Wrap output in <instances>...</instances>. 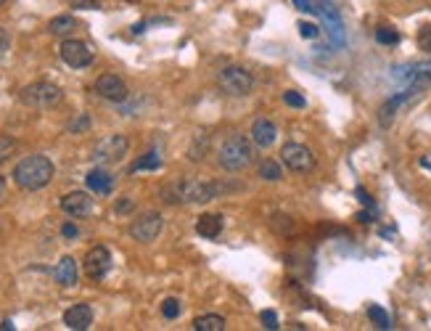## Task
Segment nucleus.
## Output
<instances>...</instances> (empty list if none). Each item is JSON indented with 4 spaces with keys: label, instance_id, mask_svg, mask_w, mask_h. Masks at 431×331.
<instances>
[{
    "label": "nucleus",
    "instance_id": "obj_1",
    "mask_svg": "<svg viewBox=\"0 0 431 331\" xmlns=\"http://www.w3.org/2000/svg\"><path fill=\"white\" fill-rule=\"evenodd\" d=\"M238 191V186H227L220 180H199V177H177L162 188V199L167 204H204L212 199Z\"/></svg>",
    "mask_w": 431,
    "mask_h": 331
},
{
    "label": "nucleus",
    "instance_id": "obj_2",
    "mask_svg": "<svg viewBox=\"0 0 431 331\" xmlns=\"http://www.w3.org/2000/svg\"><path fill=\"white\" fill-rule=\"evenodd\" d=\"M56 167L54 162L43 154L24 156L19 165L13 167V183L24 191H40L54 180Z\"/></svg>",
    "mask_w": 431,
    "mask_h": 331
},
{
    "label": "nucleus",
    "instance_id": "obj_3",
    "mask_svg": "<svg viewBox=\"0 0 431 331\" xmlns=\"http://www.w3.org/2000/svg\"><path fill=\"white\" fill-rule=\"evenodd\" d=\"M217 162L227 173L246 170L254 162V144H251V138L238 135V132L227 135L225 141H223V146H220V151H217Z\"/></svg>",
    "mask_w": 431,
    "mask_h": 331
},
{
    "label": "nucleus",
    "instance_id": "obj_4",
    "mask_svg": "<svg viewBox=\"0 0 431 331\" xmlns=\"http://www.w3.org/2000/svg\"><path fill=\"white\" fill-rule=\"evenodd\" d=\"M217 88H220V93L230 96V99H244L254 88V77L244 66H225L217 75Z\"/></svg>",
    "mask_w": 431,
    "mask_h": 331
},
{
    "label": "nucleus",
    "instance_id": "obj_5",
    "mask_svg": "<svg viewBox=\"0 0 431 331\" xmlns=\"http://www.w3.org/2000/svg\"><path fill=\"white\" fill-rule=\"evenodd\" d=\"M19 99L30 109H51L61 101V88L54 82H32V85L22 88Z\"/></svg>",
    "mask_w": 431,
    "mask_h": 331
},
{
    "label": "nucleus",
    "instance_id": "obj_6",
    "mask_svg": "<svg viewBox=\"0 0 431 331\" xmlns=\"http://www.w3.org/2000/svg\"><path fill=\"white\" fill-rule=\"evenodd\" d=\"M280 162L289 167V173H313L315 170V154L304 144H286L280 149Z\"/></svg>",
    "mask_w": 431,
    "mask_h": 331
},
{
    "label": "nucleus",
    "instance_id": "obj_7",
    "mask_svg": "<svg viewBox=\"0 0 431 331\" xmlns=\"http://www.w3.org/2000/svg\"><path fill=\"white\" fill-rule=\"evenodd\" d=\"M164 228V218L159 212H143L140 218L130 223V236L140 244H151Z\"/></svg>",
    "mask_w": 431,
    "mask_h": 331
},
{
    "label": "nucleus",
    "instance_id": "obj_8",
    "mask_svg": "<svg viewBox=\"0 0 431 331\" xmlns=\"http://www.w3.org/2000/svg\"><path fill=\"white\" fill-rule=\"evenodd\" d=\"M58 56H61V61L66 66H72V69H85V66L93 64V51H90V45L82 43V40H77V37H66L61 48H58Z\"/></svg>",
    "mask_w": 431,
    "mask_h": 331
},
{
    "label": "nucleus",
    "instance_id": "obj_9",
    "mask_svg": "<svg viewBox=\"0 0 431 331\" xmlns=\"http://www.w3.org/2000/svg\"><path fill=\"white\" fill-rule=\"evenodd\" d=\"M82 268H85V276L90 278V281H101V278L111 270V252H108L106 246H93V249L85 254Z\"/></svg>",
    "mask_w": 431,
    "mask_h": 331
},
{
    "label": "nucleus",
    "instance_id": "obj_10",
    "mask_svg": "<svg viewBox=\"0 0 431 331\" xmlns=\"http://www.w3.org/2000/svg\"><path fill=\"white\" fill-rule=\"evenodd\" d=\"M130 141L125 135H108L106 141H101L96 149V162L98 165H111V162H119L122 156L127 154Z\"/></svg>",
    "mask_w": 431,
    "mask_h": 331
},
{
    "label": "nucleus",
    "instance_id": "obj_11",
    "mask_svg": "<svg viewBox=\"0 0 431 331\" xmlns=\"http://www.w3.org/2000/svg\"><path fill=\"white\" fill-rule=\"evenodd\" d=\"M96 93L101 99L111 101V104H122V101H127V96H130L125 80L117 77V75H101V77L96 80Z\"/></svg>",
    "mask_w": 431,
    "mask_h": 331
},
{
    "label": "nucleus",
    "instance_id": "obj_12",
    "mask_svg": "<svg viewBox=\"0 0 431 331\" xmlns=\"http://www.w3.org/2000/svg\"><path fill=\"white\" fill-rule=\"evenodd\" d=\"M315 11L323 16V22H325V27H328V35H331L334 45H344V24H342V16H339V11L334 8V3L320 0Z\"/></svg>",
    "mask_w": 431,
    "mask_h": 331
},
{
    "label": "nucleus",
    "instance_id": "obj_13",
    "mask_svg": "<svg viewBox=\"0 0 431 331\" xmlns=\"http://www.w3.org/2000/svg\"><path fill=\"white\" fill-rule=\"evenodd\" d=\"M61 210L69 215V218H87L93 212V199L85 191H72L61 199Z\"/></svg>",
    "mask_w": 431,
    "mask_h": 331
},
{
    "label": "nucleus",
    "instance_id": "obj_14",
    "mask_svg": "<svg viewBox=\"0 0 431 331\" xmlns=\"http://www.w3.org/2000/svg\"><path fill=\"white\" fill-rule=\"evenodd\" d=\"M249 138H251V144L257 146V149H270V146L278 141V127H275V122L273 120H257L251 125V132H249Z\"/></svg>",
    "mask_w": 431,
    "mask_h": 331
},
{
    "label": "nucleus",
    "instance_id": "obj_15",
    "mask_svg": "<svg viewBox=\"0 0 431 331\" xmlns=\"http://www.w3.org/2000/svg\"><path fill=\"white\" fill-rule=\"evenodd\" d=\"M64 323L72 331L90 329V323H93V308H90V305H85V302H80V305H72V308L64 313Z\"/></svg>",
    "mask_w": 431,
    "mask_h": 331
},
{
    "label": "nucleus",
    "instance_id": "obj_16",
    "mask_svg": "<svg viewBox=\"0 0 431 331\" xmlns=\"http://www.w3.org/2000/svg\"><path fill=\"white\" fill-rule=\"evenodd\" d=\"M77 276H80V270H77V260L75 257H61L58 263H56V270H54V278L58 287L64 289H72L77 284Z\"/></svg>",
    "mask_w": 431,
    "mask_h": 331
},
{
    "label": "nucleus",
    "instance_id": "obj_17",
    "mask_svg": "<svg viewBox=\"0 0 431 331\" xmlns=\"http://www.w3.org/2000/svg\"><path fill=\"white\" fill-rule=\"evenodd\" d=\"M85 183H87V188H90L93 194H111L114 177H111V173H108V170L96 167V170H90V173H87Z\"/></svg>",
    "mask_w": 431,
    "mask_h": 331
},
{
    "label": "nucleus",
    "instance_id": "obj_18",
    "mask_svg": "<svg viewBox=\"0 0 431 331\" xmlns=\"http://www.w3.org/2000/svg\"><path fill=\"white\" fill-rule=\"evenodd\" d=\"M196 233L204 239H217L223 233V215H201L196 220Z\"/></svg>",
    "mask_w": 431,
    "mask_h": 331
},
{
    "label": "nucleus",
    "instance_id": "obj_19",
    "mask_svg": "<svg viewBox=\"0 0 431 331\" xmlns=\"http://www.w3.org/2000/svg\"><path fill=\"white\" fill-rule=\"evenodd\" d=\"M227 323L223 316H217V313H206V316H199L194 320V331H225Z\"/></svg>",
    "mask_w": 431,
    "mask_h": 331
},
{
    "label": "nucleus",
    "instance_id": "obj_20",
    "mask_svg": "<svg viewBox=\"0 0 431 331\" xmlns=\"http://www.w3.org/2000/svg\"><path fill=\"white\" fill-rule=\"evenodd\" d=\"M48 30H51V35H56V37H66V35H72L77 30V19L75 16H69V13L56 16L54 22L48 24Z\"/></svg>",
    "mask_w": 431,
    "mask_h": 331
},
{
    "label": "nucleus",
    "instance_id": "obj_21",
    "mask_svg": "<svg viewBox=\"0 0 431 331\" xmlns=\"http://www.w3.org/2000/svg\"><path fill=\"white\" fill-rule=\"evenodd\" d=\"M257 173L262 180H270V183H278L280 177H283V170H280V165L275 159H262L257 167Z\"/></svg>",
    "mask_w": 431,
    "mask_h": 331
},
{
    "label": "nucleus",
    "instance_id": "obj_22",
    "mask_svg": "<svg viewBox=\"0 0 431 331\" xmlns=\"http://www.w3.org/2000/svg\"><path fill=\"white\" fill-rule=\"evenodd\" d=\"M159 167H162V156L156 154V151H149V154H143L140 159L132 162L130 173H140V170H159Z\"/></svg>",
    "mask_w": 431,
    "mask_h": 331
},
{
    "label": "nucleus",
    "instance_id": "obj_23",
    "mask_svg": "<svg viewBox=\"0 0 431 331\" xmlns=\"http://www.w3.org/2000/svg\"><path fill=\"white\" fill-rule=\"evenodd\" d=\"M368 318L376 323L378 329H392V320H389V313L381 305H370L368 308Z\"/></svg>",
    "mask_w": 431,
    "mask_h": 331
},
{
    "label": "nucleus",
    "instance_id": "obj_24",
    "mask_svg": "<svg viewBox=\"0 0 431 331\" xmlns=\"http://www.w3.org/2000/svg\"><path fill=\"white\" fill-rule=\"evenodd\" d=\"M376 40L381 45H397L399 43V32H397V30H392V27H378Z\"/></svg>",
    "mask_w": 431,
    "mask_h": 331
},
{
    "label": "nucleus",
    "instance_id": "obj_25",
    "mask_svg": "<svg viewBox=\"0 0 431 331\" xmlns=\"http://www.w3.org/2000/svg\"><path fill=\"white\" fill-rule=\"evenodd\" d=\"M162 316L167 320H175L177 316H180V299H175V297H167L162 302Z\"/></svg>",
    "mask_w": 431,
    "mask_h": 331
},
{
    "label": "nucleus",
    "instance_id": "obj_26",
    "mask_svg": "<svg viewBox=\"0 0 431 331\" xmlns=\"http://www.w3.org/2000/svg\"><path fill=\"white\" fill-rule=\"evenodd\" d=\"M16 151V141H13L11 135H0V165L3 162H8V156Z\"/></svg>",
    "mask_w": 431,
    "mask_h": 331
},
{
    "label": "nucleus",
    "instance_id": "obj_27",
    "mask_svg": "<svg viewBox=\"0 0 431 331\" xmlns=\"http://www.w3.org/2000/svg\"><path fill=\"white\" fill-rule=\"evenodd\" d=\"M283 104L292 106V109H304V106H307L304 96L302 93H296V90H286V93H283Z\"/></svg>",
    "mask_w": 431,
    "mask_h": 331
},
{
    "label": "nucleus",
    "instance_id": "obj_28",
    "mask_svg": "<svg viewBox=\"0 0 431 331\" xmlns=\"http://www.w3.org/2000/svg\"><path fill=\"white\" fill-rule=\"evenodd\" d=\"M299 35H302L304 40H315L320 35V27L313 22H299Z\"/></svg>",
    "mask_w": 431,
    "mask_h": 331
},
{
    "label": "nucleus",
    "instance_id": "obj_29",
    "mask_svg": "<svg viewBox=\"0 0 431 331\" xmlns=\"http://www.w3.org/2000/svg\"><path fill=\"white\" fill-rule=\"evenodd\" d=\"M262 323H265V329H270V331H275V329H280L278 326V316H275V310H262Z\"/></svg>",
    "mask_w": 431,
    "mask_h": 331
},
{
    "label": "nucleus",
    "instance_id": "obj_30",
    "mask_svg": "<svg viewBox=\"0 0 431 331\" xmlns=\"http://www.w3.org/2000/svg\"><path fill=\"white\" fill-rule=\"evenodd\" d=\"M104 0H69L72 8H82V11H93V8H101Z\"/></svg>",
    "mask_w": 431,
    "mask_h": 331
},
{
    "label": "nucleus",
    "instance_id": "obj_31",
    "mask_svg": "<svg viewBox=\"0 0 431 331\" xmlns=\"http://www.w3.org/2000/svg\"><path fill=\"white\" fill-rule=\"evenodd\" d=\"M132 207H135V201H132L130 196H122L117 204H114V210H117L119 215H127V212H132Z\"/></svg>",
    "mask_w": 431,
    "mask_h": 331
},
{
    "label": "nucleus",
    "instance_id": "obj_32",
    "mask_svg": "<svg viewBox=\"0 0 431 331\" xmlns=\"http://www.w3.org/2000/svg\"><path fill=\"white\" fill-rule=\"evenodd\" d=\"M8 45H11V35L0 27V61H3V56H6V51H8Z\"/></svg>",
    "mask_w": 431,
    "mask_h": 331
},
{
    "label": "nucleus",
    "instance_id": "obj_33",
    "mask_svg": "<svg viewBox=\"0 0 431 331\" xmlns=\"http://www.w3.org/2000/svg\"><path fill=\"white\" fill-rule=\"evenodd\" d=\"M418 43L423 51H431V27H426V30L418 35Z\"/></svg>",
    "mask_w": 431,
    "mask_h": 331
},
{
    "label": "nucleus",
    "instance_id": "obj_34",
    "mask_svg": "<svg viewBox=\"0 0 431 331\" xmlns=\"http://www.w3.org/2000/svg\"><path fill=\"white\" fill-rule=\"evenodd\" d=\"M87 125H90V120H87V114H82L80 120H75V122H69V130L75 132V130H85Z\"/></svg>",
    "mask_w": 431,
    "mask_h": 331
},
{
    "label": "nucleus",
    "instance_id": "obj_35",
    "mask_svg": "<svg viewBox=\"0 0 431 331\" xmlns=\"http://www.w3.org/2000/svg\"><path fill=\"white\" fill-rule=\"evenodd\" d=\"M61 233H64V239H75V236H77V233H80V231H77L75 223H64V228H61Z\"/></svg>",
    "mask_w": 431,
    "mask_h": 331
},
{
    "label": "nucleus",
    "instance_id": "obj_36",
    "mask_svg": "<svg viewBox=\"0 0 431 331\" xmlns=\"http://www.w3.org/2000/svg\"><path fill=\"white\" fill-rule=\"evenodd\" d=\"M357 196H360V201H363L366 207H373V199L368 196V191H366V188H357Z\"/></svg>",
    "mask_w": 431,
    "mask_h": 331
},
{
    "label": "nucleus",
    "instance_id": "obj_37",
    "mask_svg": "<svg viewBox=\"0 0 431 331\" xmlns=\"http://www.w3.org/2000/svg\"><path fill=\"white\" fill-rule=\"evenodd\" d=\"M294 3H296V8H299V11H315L313 0H294Z\"/></svg>",
    "mask_w": 431,
    "mask_h": 331
},
{
    "label": "nucleus",
    "instance_id": "obj_38",
    "mask_svg": "<svg viewBox=\"0 0 431 331\" xmlns=\"http://www.w3.org/2000/svg\"><path fill=\"white\" fill-rule=\"evenodd\" d=\"M11 329H13L11 320H3V323H0V331H11Z\"/></svg>",
    "mask_w": 431,
    "mask_h": 331
},
{
    "label": "nucleus",
    "instance_id": "obj_39",
    "mask_svg": "<svg viewBox=\"0 0 431 331\" xmlns=\"http://www.w3.org/2000/svg\"><path fill=\"white\" fill-rule=\"evenodd\" d=\"M3 194H6V177L0 175V199H3Z\"/></svg>",
    "mask_w": 431,
    "mask_h": 331
},
{
    "label": "nucleus",
    "instance_id": "obj_40",
    "mask_svg": "<svg viewBox=\"0 0 431 331\" xmlns=\"http://www.w3.org/2000/svg\"><path fill=\"white\" fill-rule=\"evenodd\" d=\"M3 3H6V0H0V6H3Z\"/></svg>",
    "mask_w": 431,
    "mask_h": 331
}]
</instances>
